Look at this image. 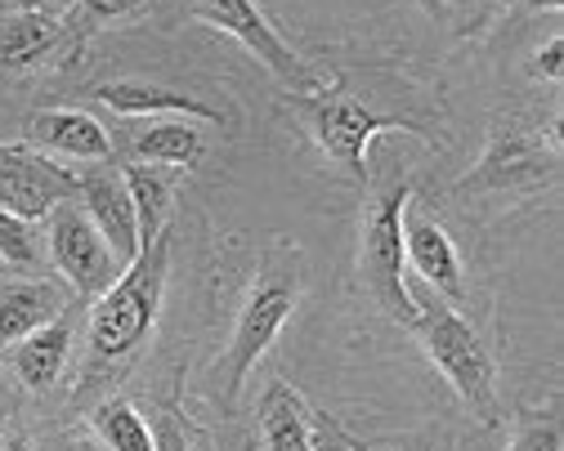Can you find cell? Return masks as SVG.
Here are the masks:
<instances>
[{
    "instance_id": "6da1fadb",
    "label": "cell",
    "mask_w": 564,
    "mask_h": 451,
    "mask_svg": "<svg viewBox=\"0 0 564 451\" xmlns=\"http://www.w3.org/2000/svg\"><path fill=\"white\" fill-rule=\"evenodd\" d=\"M166 264H171V229L134 255L121 277L95 299L90 309V349L104 362H126L149 344L162 295H166Z\"/></svg>"
},
{
    "instance_id": "7a4b0ae2",
    "label": "cell",
    "mask_w": 564,
    "mask_h": 451,
    "mask_svg": "<svg viewBox=\"0 0 564 451\" xmlns=\"http://www.w3.org/2000/svg\"><path fill=\"white\" fill-rule=\"evenodd\" d=\"M416 344L426 349L435 371L457 389V398L484 420L498 425L502 403H498V362L484 349L479 331L448 305V299H416V318L408 322Z\"/></svg>"
},
{
    "instance_id": "3957f363",
    "label": "cell",
    "mask_w": 564,
    "mask_h": 451,
    "mask_svg": "<svg viewBox=\"0 0 564 451\" xmlns=\"http://www.w3.org/2000/svg\"><path fill=\"white\" fill-rule=\"evenodd\" d=\"M296 299H301V251L288 246V242H278L251 290H247V305L234 322V336H229V349H225V403H234L247 385V371L269 353V344L278 340V331L288 327V318L296 314Z\"/></svg>"
},
{
    "instance_id": "277c9868",
    "label": "cell",
    "mask_w": 564,
    "mask_h": 451,
    "mask_svg": "<svg viewBox=\"0 0 564 451\" xmlns=\"http://www.w3.org/2000/svg\"><path fill=\"white\" fill-rule=\"evenodd\" d=\"M288 108L305 121V130L314 134V143L323 147V153L355 179H368V147H372V139L381 130H408L416 139L435 143L431 125H421L412 117H399V112H377L355 95H332V86L318 90V95H292Z\"/></svg>"
},
{
    "instance_id": "5b68a950",
    "label": "cell",
    "mask_w": 564,
    "mask_h": 451,
    "mask_svg": "<svg viewBox=\"0 0 564 451\" xmlns=\"http://www.w3.org/2000/svg\"><path fill=\"white\" fill-rule=\"evenodd\" d=\"M408 197H412V179L390 184L386 193H377L364 206V238H359V277L372 290L377 305L394 318V322H412L416 318V295L403 282V223H408Z\"/></svg>"
},
{
    "instance_id": "8992f818",
    "label": "cell",
    "mask_w": 564,
    "mask_h": 451,
    "mask_svg": "<svg viewBox=\"0 0 564 451\" xmlns=\"http://www.w3.org/2000/svg\"><path fill=\"white\" fill-rule=\"evenodd\" d=\"M188 14L206 28H216L225 36H234L256 63H264L278 86H288L292 95H318L327 90L323 81V72H314L288 41L278 36V28L260 14L256 0H188Z\"/></svg>"
},
{
    "instance_id": "52a82bcc",
    "label": "cell",
    "mask_w": 564,
    "mask_h": 451,
    "mask_svg": "<svg viewBox=\"0 0 564 451\" xmlns=\"http://www.w3.org/2000/svg\"><path fill=\"white\" fill-rule=\"evenodd\" d=\"M50 260L63 273V282L86 299H99L121 277L112 246L77 201H63L50 210Z\"/></svg>"
},
{
    "instance_id": "ba28073f",
    "label": "cell",
    "mask_w": 564,
    "mask_h": 451,
    "mask_svg": "<svg viewBox=\"0 0 564 451\" xmlns=\"http://www.w3.org/2000/svg\"><path fill=\"white\" fill-rule=\"evenodd\" d=\"M77 197V175L41 157L36 147L0 143V206L19 219H45L54 206Z\"/></svg>"
},
{
    "instance_id": "9c48e42d",
    "label": "cell",
    "mask_w": 564,
    "mask_h": 451,
    "mask_svg": "<svg viewBox=\"0 0 564 451\" xmlns=\"http://www.w3.org/2000/svg\"><path fill=\"white\" fill-rule=\"evenodd\" d=\"M551 175H555V157L538 139L520 130H498L484 147L479 166L462 175L453 193H520V188H538Z\"/></svg>"
},
{
    "instance_id": "30bf717a",
    "label": "cell",
    "mask_w": 564,
    "mask_h": 451,
    "mask_svg": "<svg viewBox=\"0 0 564 451\" xmlns=\"http://www.w3.org/2000/svg\"><path fill=\"white\" fill-rule=\"evenodd\" d=\"M77 193H82V210L95 219V229L104 233V242L112 246L117 264H134L139 246V223H134V206L126 193L121 170H95V175H77Z\"/></svg>"
},
{
    "instance_id": "8fae6325",
    "label": "cell",
    "mask_w": 564,
    "mask_h": 451,
    "mask_svg": "<svg viewBox=\"0 0 564 451\" xmlns=\"http://www.w3.org/2000/svg\"><path fill=\"white\" fill-rule=\"evenodd\" d=\"M28 143L77 162H112V134L82 108H41L28 117Z\"/></svg>"
},
{
    "instance_id": "7c38bea8",
    "label": "cell",
    "mask_w": 564,
    "mask_h": 451,
    "mask_svg": "<svg viewBox=\"0 0 564 451\" xmlns=\"http://www.w3.org/2000/svg\"><path fill=\"white\" fill-rule=\"evenodd\" d=\"M90 99H99L104 108H112L117 117H193V121H225L210 103L175 90V86H162V81H104V86H90Z\"/></svg>"
},
{
    "instance_id": "4fadbf2b",
    "label": "cell",
    "mask_w": 564,
    "mask_h": 451,
    "mask_svg": "<svg viewBox=\"0 0 564 451\" xmlns=\"http://www.w3.org/2000/svg\"><path fill=\"white\" fill-rule=\"evenodd\" d=\"M403 255H408V264L421 277H426L448 299V305H453V299H462V290H466V282H462V255H457L453 238L440 229V223H431V219L403 223Z\"/></svg>"
},
{
    "instance_id": "5bb4252c",
    "label": "cell",
    "mask_w": 564,
    "mask_h": 451,
    "mask_svg": "<svg viewBox=\"0 0 564 451\" xmlns=\"http://www.w3.org/2000/svg\"><path fill=\"white\" fill-rule=\"evenodd\" d=\"M134 223H139V246L158 242L171 229V206H175V170L171 166H149V162H126L121 166Z\"/></svg>"
},
{
    "instance_id": "9a60e30c",
    "label": "cell",
    "mask_w": 564,
    "mask_h": 451,
    "mask_svg": "<svg viewBox=\"0 0 564 451\" xmlns=\"http://www.w3.org/2000/svg\"><path fill=\"white\" fill-rule=\"evenodd\" d=\"M63 41V23L45 10H10L0 14V67L28 72L45 63Z\"/></svg>"
},
{
    "instance_id": "2e32d148",
    "label": "cell",
    "mask_w": 564,
    "mask_h": 451,
    "mask_svg": "<svg viewBox=\"0 0 564 451\" xmlns=\"http://www.w3.org/2000/svg\"><path fill=\"white\" fill-rule=\"evenodd\" d=\"M63 314V295L50 282H10L0 286V349H14L32 331L50 327Z\"/></svg>"
},
{
    "instance_id": "e0dca14e",
    "label": "cell",
    "mask_w": 564,
    "mask_h": 451,
    "mask_svg": "<svg viewBox=\"0 0 564 451\" xmlns=\"http://www.w3.org/2000/svg\"><path fill=\"white\" fill-rule=\"evenodd\" d=\"M314 411L288 381H269L260 394V438L264 451H310Z\"/></svg>"
},
{
    "instance_id": "ac0fdd59",
    "label": "cell",
    "mask_w": 564,
    "mask_h": 451,
    "mask_svg": "<svg viewBox=\"0 0 564 451\" xmlns=\"http://www.w3.org/2000/svg\"><path fill=\"white\" fill-rule=\"evenodd\" d=\"M67 358H73V327H67V322H54V327L32 331V336L19 340L14 353H10L14 375H19L28 389H36V394L58 385Z\"/></svg>"
},
{
    "instance_id": "d6986e66",
    "label": "cell",
    "mask_w": 564,
    "mask_h": 451,
    "mask_svg": "<svg viewBox=\"0 0 564 451\" xmlns=\"http://www.w3.org/2000/svg\"><path fill=\"white\" fill-rule=\"evenodd\" d=\"M130 157L149 166H171V170H193L206 157V139L188 121H158L130 139Z\"/></svg>"
},
{
    "instance_id": "ffe728a7",
    "label": "cell",
    "mask_w": 564,
    "mask_h": 451,
    "mask_svg": "<svg viewBox=\"0 0 564 451\" xmlns=\"http://www.w3.org/2000/svg\"><path fill=\"white\" fill-rule=\"evenodd\" d=\"M90 425L99 429V438L112 447V451H153V429L149 420L139 416L126 398H108L95 407Z\"/></svg>"
},
{
    "instance_id": "44dd1931",
    "label": "cell",
    "mask_w": 564,
    "mask_h": 451,
    "mask_svg": "<svg viewBox=\"0 0 564 451\" xmlns=\"http://www.w3.org/2000/svg\"><path fill=\"white\" fill-rule=\"evenodd\" d=\"M0 255L6 264H19V268H32L41 264V238L32 229V219H19L0 206Z\"/></svg>"
},
{
    "instance_id": "7402d4cb",
    "label": "cell",
    "mask_w": 564,
    "mask_h": 451,
    "mask_svg": "<svg viewBox=\"0 0 564 451\" xmlns=\"http://www.w3.org/2000/svg\"><path fill=\"white\" fill-rule=\"evenodd\" d=\"M511 451H564V433H560V411L546 416H524Z\"/></svg>"
},
{
    "instance_id": "603a6c76",
    "label": "cell",
    "mask_w": 564,
    "mask_h": 451,
    "mask_svg": "<svg viewBox=\"0 0 564 451\" xmlns=\"http://www.w3.org/2000/svg\"><path fill=\"white\" fill-rule=\"evenodd\" d=\"M314 420V433H310V451H359L355 447V438H349L332 416H323V411H314L310 416Z\"/></svg>"
},
{
    "instance_id": "cb8c5ba5",
    "label": "cell",
    "mask_w": 564,
    "mask_h": 451,
    "mask_svg": "<svg viewBox=\"0 0 564 451\" xmlns=\"http://www.w3.org/2000/svg\"><path fill=\"white\" fill-rule=\"evenodd\" d=\"M144 10V0H82V14L86 23H117Z\"/></svg>"
},
{
    "instance_id": "d4e9b609",
    "label": "cell",
    "mask_w": 564,
    "mask_h": 451,
    "mask_svg": "<svg viewBox=\"0 0 564 451\" xmlns=\"http://www.w3.org/2000/svg\"><path fill=\"white\" fill-rule=\"evenodd\" d=\"M153 451H193L184 425H180L171 411H162V420L153 425Z\"/></svg>"
},
{
    "instance_id": "484cf974",
    "label": "cell",
    "mask_w": 564,
    "mask_h": 451,
    "mask_svg": "<svg viewBox=\"0 0 564 451\" xmlns=\"http://www.w3.org/2000/svg\"><path fill=\"white\" fill-rule=\"evenodd\" d=\"M533 72H538V77H546V81H560L564 77V36H551L542 45V54L533 58Z\"/></svg>"
},
{
    "instance_id": "4316f807",
    "label": "cell",
    "mask_w": 564,
    "mask_h": 451,
    "mask_svg": "<svg viewBox=\"0 0 564 451\" xmlns=\"http://www.w3.org/2000/svg\"><path fill=\"white\" fill-rule=\"evenodd\" d=\"M0 451H32V447H28V438H10V442L0 447Z\"/></svg>"
},
{
    "instance_id": "83f0119b",
    "label": "cell",
    "mask_w": 564,
    "mask_h": 451,
    "mask_svg": "<svg viewBox=\"0 0 564 451\" xmlns=\"http://www.w3.org/2000/svg\"><path fill=\"white\" fill-rule=\"evenodd\" d=\"M416 6H421V10H426V14H440V10H444V6H440V0H416Z\"/></svg>"
},
{
    "instance_id": "f1b7e54d",
    "label": "cell",
    "mask_w": 564,
    "mask_h": 451,
    "mask_svg": "<svg viewBox=\"0 0 564 451\" xmlns=\"http://www.w3.org/2000/svg\"><path fill=\"white\" fill-rule=\"evenodd\" d=\"M529 6H546V10H560V0H529Z\"/></svg>"
},
{
    "instance_id": "f546056e",
    "label": "cell",
    "mask_w": 564,
    "mask_h": 451,
    "mask_svg": "<svg viewBox=\"0 0 564 451\" xmlns=\"http://www.w3.org/2000/svg\"><path fill=\"white\" fill-rule=\"evenodd\" d=\"M45 6H73V0H45Z\"/></svg>"
}]
</instances>
